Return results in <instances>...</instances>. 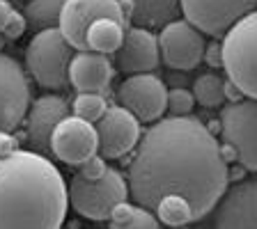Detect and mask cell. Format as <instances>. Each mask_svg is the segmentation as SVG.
I'll return each mask as SVG.
<instances>
[{
    "label": "cell",
    "mask_w": 257,
    "mask_h": 229,
    "mask_svg": "<svg viewBox=\"0 0 257 229\" xmlns=\"http://www.w3.org/2000/svg\"><path fill=\"white\" fill-rule=\"evenodd\" d=\"M30 108V85L26 71L12 55L0 53V131H14Z\"/></svg>",
    "instance_id": "4fadbf2b"
},
{
    "label": "cell",
    "mask_w": 257,
    "mask_h": 229,
    "mask_svg": "<svg viewBox=\"0 0 257 229\" xmlns=\"http://www.w3.org/2000/svg\"><path fill=\"white\" fill-rule=\"evenodd\" d=\"M161 60L175 71H193L202 62L204 37L186 19H172L159 32Z\"/></svg>",
    "instance_id": "52a82bcc"
},
{
    "label": "cell",
    "mask_w": 257,
    "mask_h": 229,
    "mask_svg": "<svg viewBox=\"0 0 257 229\" xmlns=\"http://www.w3.org/2000/svg\"><path fill=\"white\" fill-rule=\"evenodd\" d=\"M99 151V138L92 122L76 115L60 119L51 133V156L62 160L64 165L78 167L80 163Z\"/></svg>",
    "instance_id": "7c38bea8"
},
{
    "label": "cell",
    "mask_w": 257,
    "mask_h": 229,
    "mask_svg": "<svg viewBox=\"0 0 257 229\" xmlns=\"http://www.w3.org/2000/svg\"><path fill=\"white\" fill-rule=\"evenodd\" d=\"M19 149V140L12 135V131H0V158L14 154Z\"/></svg>",
    "instance_id": "f1b7e54d"
},
{
    "label": "cell",
    "mask_w": 257,
    "mask_h": 229,
    "mask_svg": "<svg viewBox=\"0 0 257 229\" xmlns=\"http://www.w3.org/2000/svg\"><path fill=\"white\" fill-rule=\"evenodd\" d=\"M128 26L143 28H163L168 21L177 19L179 0H117Z\"/></svg>",
    "instance_id": "ac0fdd59"
},
{
    "label": "cell",
    "mask_w": 257,
    "mask_h": 229,
    "mask_svg": "<svg viewBox=\"0 0 257 229\" xmlns=\"http://www.w3.org/2000/svg\"><path fill=\"white\" fill-rule=\"evenodd\" d=\"M195 108V96L186 87H172L166 96V110L170 115H191Z\"/></svg>",
    "instance_id": "603a6c76"
},
{
    "label": "cell",
    "mask_w": 257,
    "mask_h": 229,
    "mask_svg": "<svg viewBox=\"0 0 257 229\" xmlns=\"http://www.w3.org/2000/svg\"><path fill=\"white\" fill-rule=\"evenodd\" d=\"M225 76L243 92L257 99V10L248 12L223 37Z\"/></svg>",
    "instance_id": "3957f363"
},
{
    "label": "cell",
    "mask_w": 257,
    "mask_h": 229,
    "mask_svg": "<svg viewBox=\"0 0 257 229\" xmlns=\"http://www.w3.org/2000/svg\"><path fill=\"white\" fill-rule=\"evenodd\" d=\"M131 211H134V204H128L126 199H122V202H117L115 206H112L110 211V224L117 229H126L128 224V218H131Z\"/></svg>",
    "instance_id": "4316f807"
},
{
    "label": "cell",
    "mask_w": 257,
    "mask_h": 229,
    "mask_svg": "<svg viewBox=\"0 0 257 229\" xmlns=\"http://www.w3.org/2000/svg\"><path fill=\"white\" fill-rule=\"evenodd\" d=\"M96 19H115L128 26L117 0H64L58 28L74 51H87L85 32Z\"/></svg>",
    "instance_id": "ba28073f"
},
{
    "label": "cell",
    "mask_w": 257,
    "mask_h": 229,
    "mask_svg": "<svg viewBox=\"0 0 257 229\" xmlns=\"http://www.w3.org/2000/svg\"><path fill=\"white\" fill-rule=\"evenodd\" d=\"M64 0H30L23 10L28 26L32 30H46V28H58L60 10Z\"/></svg>",
    "instance_id": "ffe728a7"
},
{
    "label": "cell",
    "mask_w": 257,
    "mask_h": 229,
    "mask_svg": "<svg viewBox=\"0 0 257 229\" xmlns=\"http://www.w3.org/2000/svg\"><path fill=\"white\" fill-rule=\"evenodd\" d=\"M124 32H126V26L115 19H96L85 32V46L87 51L112 55L122 46Z\"/></svg>",
    "instance_id": "d6986e66"
},
{
    "label": "cell",
    "mask_w": 257,
    "mask_h": 229,
    "mask_svg": "<svg viewBox=\"0 0 257 229\" xmlns=\"http://www.w3.org/2000/svg\"><path fill=\"white\" fill-rule=\"evenodd\" d=\"M214 224L223 229H257V179L225 188L214 206Z\"/></svg>",
    "instance_id": "5bb4252c"
},
{
    "label": "cell",
    "mask_w": 257,
    "mask_h": 229,
    "mask_svg": "<svg viewBox=\"0 0 257 229\" xmlns=\"http://www.w3.org/2000/svg\"><path fill=\"white\" fill-rule=\"evenodd\" d=\"M69 115V103L58 94H44L32 101L26 112L28 142L39 154H51V133L60 119Z\"/></svg>",
    "instance_id": "2e32d148"
},
{
    "label": "cell",
    "mask_w": 257,
    "mask_h": 229,
    "mask_svg": "<svg viewBox=\"0 0 257 229\" xmlns=\"http://www.w3.org/2000/svg\"><path fill=\"white\" fill-rule=\"evenodd\" d=\"M26 28H28L26 16H23L21 12L12 10L10 19H7V23H5V28H3V32H0V35H3L5 39H10V42H16V39H21V37H23Z\"/></svg>",
    "instance_id": "484cf974"
},
{
    "label": "cell",
    "mask_w": 257,
    "mask_h": 229,
    "mask_svg": "<svg viewBox=\"0 0 257 229\" xmlns=\"http://www.w3.org/2000/svg\"><path fill=\"white\" fill-rule=\"evenodd\" d=\"M166 96L168 87L166 83L154 76L152 71L147 74H131L126 76L117 90V101L128 112H134L138 122L152 124L163 117L166 112Z\"/></svg>",
    "instance_id": "30bf717a"
},
{
    "label": "cell",
    "mask_w": 257,
    "mask_h": 229,
    "mask_svg": "<svg viewBox=\"0 0 257 229\" xmlns=\"http://www.w3.org/2000/svg\"><path fill=\"white\" fill-rule=\"evenodd\" d=\"M195 103L204 108H220L225 103V80L218 74H202L193 83Z\"/></svg>",
    "instance_id": "44dd1931"
},
{
    "label": "cell",
    "mask_w": 257,
    "mask_h": 229,
    "mask_svg": "<svg viewBox=\"0 0 257 229\" xmlns=\"http://www.w3.org/2000/svg\"><path fill=\"white\" fill-rule=\"evenodd\" d=\"M126 183L136 204L152 208L161 224L184 227L214 211L230 167L211 128L193 115H170L140 135Z\"/></svg>",
    "instance_id": "6da1fadb"
},
{
    "label": "cell",
    "mask_w": 257,
    "mask_h": 229,
    "mask_svg": "<svg viewBox=\"0 0 257 229\" xmlns=\"http://www.w3.org/2000/svg\"><path fill=\"white\" fill-rule=\"evenodd\" d=\"M106 170H108V165H106V158H103L101 154L90 156V158H85L78 165V174L83 176V179H90V181L101 179V176L106 174Z\"/></svg>",
    "instance_id": "d4e9b609"
},
{
    "label": "cell",
    "mask_w": 257,
    "mask_h": 229,
    "mask_svg": "<svg viewBox=\"0 0 257 229\" xmlns=\"http://www.w3.org/2000/svg\"><path fill=\"white\" fill-rule=\"evenodd\" d=\"M257 7V0H179V12L200 32L220 37L241 16Z\"/></svg>",
    "instance_id": "9c48e42d"
},
{
    "label": "cell",
    "mask_w": 257,
    "mask_h": 229,
    "mask_svg": "<svg viewBox=\"0 0 257 229\" xmlns=\"http://www.w3.org/2000/svg\"><path fill=\"white\" fill-rule=\"evenodd\" d=\"M69 192V204L78 215L85 220H94V222H103L110 218V211L117 202L128 197V183L126 176L115 167H108L106 174L101 179H83V176H74L71 183L67 186Z\"/></svg>",
    "instance_id": "5b68a950"
},
{
    "label": "cell",
    "mask_w": 257,
    "mask_h": 229,
    "mask_svg": "<svg viewBox=\"0 0 257 229\" xmlns=\"http://www.w3.org/2000/svg\"><path fill=\"white\" fill-rule=\"evenodd\" d=\"M161 62L159 39L150 28L126 26L122 46L115 51V69L122 74H147Z\"/></svg>",
    "instance_id": "9a60e30c"
},
{
    "label": "cell",
    "mask_w": 257,
    "mask_h": 229,
    "mask_svg": "<svg viewBox=\"0 0 257 229\" xmlns=\"http://www.w3.org/2000/svg\"><path fill=\"white\" fill-rule=\"evenodd\" d=\"M115 67L108 55L96 51H76L69 62V85L76 92H103L108 90Z\"/></svg>",
    "instance_id": "e0dca14e"
},
{
    "label": "cell",
    "mask_w": 257,
    "mask_h": 229,
    "mask_svg": "<svg viewBox=\"0 0 257 229\" xmlns=\"http://www.w3.org/2000/svg\"><path fill=\"white\" fill-rule=\"evenodd\" d=\"M69 108H71V115L94 124L106 112L108 103L103 99V94H99V92H78Z\"/></svg>",
    "instance_id": "7402d4cb"
},
{
    "label": "cell",
    "mask_w": 257,
    "mask_h": 229,
    "mask_svg": "<svg viewBox=\"0 0 257 229\" xmlns=\"http://www.w3.org/2000/svg\"><path fill=\"white\" fill-rule=\"evenodd\" d=\"M220 133L241 167L257 172V99L225 101L220 106Z\"/></svg>",
    "instance_id": "8992f818"
},
{
    "label": "cell",
    "mask_w": 257,
    "mask_h": 229,
    "mask_svg": "<svg viewBox=\"0 0 257 229\" xmlns=\"http://www.w3.org/2000/svg\"><path fill=\"white\" fill-rule=\"evenodd\" d=\"M10 14H12V5L7 3V0H0V32H3V28H5Z\"/></svg>",
    "instance_id": "4dcf8cb0"
},
{
    "label": "cell",
    "mask_w": 257,
    "mask_h": 229,
    "mask_svg": "<svg viewBox=\"0 0 257 229\" xmlns=\"http://www.w3.org/2000/svg\"><path fill=\"white\" fill-rule=\"evenodd\" d=\"M202 60L211 67V69H223V48L218 42H211L209 46H204Z\"/></svg>",
    "instance_id": "83f0119b"
},
{
    "label": "cell",
    "mask_w": 257,
    "mask_h": 229,
    "mask_svg": "<svg viewBox=\"0 0 257 229\" xmlns=\"http://www.w3.org/2000/svg\"><path fill=\"white\" fill-rule=\"evenodd\" d=\"M67 208L64 176L46 154L16 149L0 158V229H58Z\"/></svg>",
    "instance_id": "7a4b0ae2"
},
{
    "label": "cell",
    "mask_w": 257,
    "mask_h": 229,
    "mask_svg": "<svg viewBox=\"0 0 257 229\" xmlns=\"http://www.w3.org/2000/svg\"><path fill=\"white\" fill-rule=\"evenodd\" d=\"M99 138V154L106 160H115L131 154L140 140V122L124 106H108L106 112L94 122Z\"/></svg>",
    "instance_id": "8fae6325"
},
{
    "label": "cell",
    "mask_w": 257,
    "mask_h": 229,
    "mask_svg": "<svg viewBox=\"0 0 257 229\" xmlns=\"http://www.w3.org/2000/svg\"><path fill=\"white\" fill-rule=\"evenodd\" d=\"M159 224L161 222L152 208L143 206V204H136L134 211H131V218H128L126 229H156Z\"/></svg>",
    "instance_id": "cb8c5ba5"
},
{
    "label": "cell",
    "mask_w": 257,
    "mask_h": 229,
    "mask_svg": "<svg viewBox=\"0 0 257 229\" xmlns=\"http://www.w3.org/2000/svg\"><path fill=\"white\" fill-rule=\"evenodd\" d=\"M239 99H243V92L230 78H225V101H239Z\"/></svg>",
    "instance_id": "f546056e"
},
{
    "label": "cell",
    "mask_w": 257,
    "mask_h": 229,
    "mask_svg": "<svg viewBox=\"0 0 257 229\" xmlns=\"http://www.w3.org/2000/svg\"><path fill=\"white\" fill-rule=\"evenodd\" d=\"M74 55L60 28L37 30L26 48V69L46 90H62L69 85V62Z\"/></svg>",
    "instance_id": "277c9868"
}]
</instances>
